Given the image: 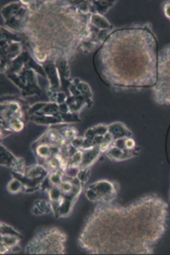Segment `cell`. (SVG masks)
I'll return each instance as SVG.
<instances>
[{
	"instance_id": "1",
	"label": "cell",
	"mask_w": 170,
	"mask_h": 255,
	"mask_svg": "<svg viewBox=\"0 0 170 255\" xmlns=\"http://www.w3.org/2000/svg\"><path fill=\"white\" fill-rule=\"evenodd\" d=\"M168 204L150 194L129 205L98 203L78 238L89 254H152L168 227Z\"/></svg>"
},
{
	"instance_id": "2",
	"label": "cell",
	"mask_w": 170,
	"mask_h": 255,
	"mask_svg": "<svg viewBox=\"0 0 170 255\" xmlns=\"http://www.w3.org/2000/svg\"><path fill=\"white\" fill-rule=\"evenodd\" d=\"M158 41L150 23L114 29L97 51L102 81L115 90H143L157 83Z\"/></svg>"
},
{
	"instance_id": "3",
	"label": "cell",
	"mask_w": 170,
	"mask_h": 255,
	"mask_svg": "<svg viewBox=\"0 0 170 255\" xmlns=\"http://www.w3.org/2000/svg\"><path fill=\"white\" fill-rule=\"evenodd\" d=\"M29 6L23 35L39 64L57 59L71 61L88 36L90 15L71 0H21Z\"/></svg>"
},
{
	"instance_id": "4",
	"label": "cell",
	"mask_w": 170,
	"mask_h": 255,
	"mask_svg": "<svg viewBox=\"0 0 170 255\" xmlns=\"http://www.w3.org/2000/svg\"><path fill=\"white\" fill-rule=\"evenodd\" d=\"M66 233L57 227L38 229L28 242L24 252L26 254H65Z\"/></svg>"
},
{
	"instance_id": "5",
	"label": "cell",
	"mask_w": 170,
	"mask_h": 255,
	"mask_svg": "<svg viewBox=\"0 0 170 255\" xmlns=\"http://www.w3.org/2000/svg\"><path fill=\"white\" fill-rule=\"evenodd\" d=\"M154 102L170 106V43L158 52L157 83L152 88Z\"/></svg>"
},
{
	"instance_id": "6",
	"label": "cell",
	"mask_w": 170,
	"mask_h": 255,
	"mask_svg": "<svg viewBox=\"0 0 170 255\" xmlns=\"http://www.w3.org/2000/svg\"><path fill=\"white\" fill-rule=\"evenodd\" d=\"M30 105L22 96L17 95H4L1 96V104H0V115L1 123L7 124L11 120L20 119L27 124L30 122L29 109Z\"/></svg>"
},
{
	"instance_id": "7",
	"label": "cell",
	"mask_w": 170,
	"mask_h": 255,
	"mask_svg": "<svg viewBox=\"0 0 170 255\" xmlns=\"http://www.w3.org/2000/svg\"><path fill=\"white\" fill-rule=\"evenodd\" d=\"M120 185L116 181L101 179L85 187V197L91 203H113L117 198Z\"/></svg>"
},
{
	"instance_id": "8",
	"label": "cell",
	"mask_w": 170,
	"mask_h": 255,
	"mask_svg": "<svg viewBox=\"0 0 170 255\" xmlns=\"http://www.w3.org/2000/svg\"><path fill=\"white\" fill-rule=\"evenodd\" d=\"M29 14V6L20 1L10 2L1 8V15L5 28L17 33H23Z\"/></svg>"
},
{
	"instance_id": "9",
	"label": "cell",
	"mask_w": 170,
	"mask_h": 255,
	"mask_svg": "<svg viewBox=\"0 0 170 255\" xmlns=\"http://www.w3.org/2000/svg\"><path fill=\"white\" fill-rule=\"evenodd\" d=\"M38 73L32 68H25L17 74H7L6 77L21 91L22 97L39 96L42 90L37 81Z\"/></svg>"
},
{
	"instance_id": "10",
	"label": "cell",
	"mask_w": 170,
	"mask_h": 255,
	"mask_svg": "<svg viewBox=\"0 0 170 255\" xmlns=\"http://www.w3.org/2000/svg\"><path fill=\"white\" fill-rule=\"evenodd\" d=\"M25 68H32L38 73V75H40L43 78H46V74H45V71H44L42 65L36 62L32 53L30 52L28 47H26L24 52L17 59L13 60L3 70H1V73L5 74V75L17 74Z\"/></svg>"
},
{
	"instance_id": "11",
	"label": "cell",
	"mask_w": 170,
	"mask_h": 255,
	"mask_svg": "<svg viewBox=\"0 0 170 255\" xmlns=\"http://www.w3.org/2000/svg\"><path fill=\"white\" fill-rule=\"evenodd\" d=\"M71 181L74 184V188L72 189L71 193L61 195L57 209L54 211V215L56 218H65L69 217L72 214L74 206L76 202L78 201V198L80 197L84 188V185L78 178L71 179Z\"/></svg>"
},
{
	"instance_id": "12",
	"label": "cell",
	"mask_w": 170,
	"mask_h": 255,
	"mask_svg": "<svg viewBox=\"0 0 170 255\" xmlns=\"http://www.w3.org/2000/svg\"><path fill=\"white\" fill-rule=\"evenodd\" d=\"M0 164L10 169L12 172L18 173H25L27 168L24 157L15 156L2 144H0Z\"/></svg>"
},
{
	"instance_id": "13",
	"label": "cell",
	"mask_w": 170,
	"mask_h": 255,
	"mask_svg": "<svg viewBox=\"0 0 170 255\" xmlns=\"http://www.w3.org/2000/svg\"><path fill=\"white\" fill-rule=\"evenodd\" d=\"M42 67L46 74V79H48L49 86L46 87V94L48 97L53 94L60 91V79L59 74L56 65L55 61H48L42 64Z\"/></svg>"
},
{
	"instance_id": "14",
	"label": "cell",
	"mask_w": 170,
	"mask_h": 255,
	"mask_svg": "<svg viewBox=\"0 0 170 255\" xmlns=\"http://www.w3.org/2000/svg\"><path fill=\"white\" fill-rule=\"evenodd\" d=\"M56 65L59 74V79H60V91L65 92L68 96L70 95L69 93V88L72 84L73 79L71 78V69L69 66V62L66 59H57L55 61Z\"/></svg>"
},
{
	"instance_id": "15",
	"label": "cell",
	"mask_w": 170,
	"mask_h": 255,
	"mask_svg": "<svg viewBox=\"0 0 170 255\" xmlns=\"http://www.w3.org/2000/svg\"><path fill=\"white\" fill-rule=\"evenodd\" d=\"M22 238V235H1L0 237V253L8 254L19 252L21 250L20 243Z\"/></svg>"
},
{
	"instance_id": "16",
	"label": "cell",
	"mask_w": 170,
	"mask_h": 255,
	"mask_svg": "<svg viewBox=\"0 0 170 255\" xmlns=\"http://www.w3.org/2000/svg\"><path fill=\"white\" fill-rule=\"evenodd\" d=\"M31 149L34 152L37 163L38 164H42L43 162H45L46 159L50 158L51 156H53L54 154H57L60 153V148L59 147H53L46 143H38L36 141H34L31 145Z\"/></svg>"
},
{
	"instance_id": "17",
	"label": "cell",
	"mask_w": 170,
	"mask_h": 255,
	"mask_svg": "<svg viewBox=\"0 0 170 255\" xmlns=\"http://www.w3.org/2000/svg\"><path fill=\"white\" fill-rule=\"evenodd\" d=\"M140 151H141V147H136L133 150H129L125 147L120 148L113 144L112 147L108 150L105 154L108 158L111 159V161H113V162H123V161H126V159L131 158V157L137 156L138 153H140Z\"/></svg>"
},
{
	"instance_id": "18",
	"label": "cell",
	"mask_w": 170,
	"mask_h": 255,
	"mask_svg": "<svg viewBox=\"0 0 170 255\" xmlns=\"http://www.w3.org/2000/svg\"><path fill=\"white\" fill-rule=\"evenodd\" d=\"M26 176L34 181L37 184H42V182L49 177L50 172L46 170V168L43 165L40 164H35V165H31L26 168V171L24 173Z\"/></svg>"
},
{
	"instance_id": "19",
	"label": "cell",
	"mask_w": 170,
	"mask_h": 255,
	"mask_svg": "<svg viewBox=\"0 0 170 255\" xmlns=\"http://www.w3.org/2000/svg\"><path fill=\"white\" fill-rule=\"evenodd\" d=\"M108 133H110L112 135L114 140L132 137L131 131L121 122H115L108 125Z\"/></svg>"
},
{
	"instance_id": "20",
	"label": "cell",
	"mask_w": 170,
	"mask_h": 255,
	"mask_svg": "<svg viewBox=\"0 0 170 255\" xmlns=\"http://www.w3.org/2000/svg\"><path fill=\"white\" fill-rule=\"evenodd\" d=\"M100 146H95L89 149H82V161L80 168H91L102 155Z\"/></svg>"
},
{
	"instance_id": "21",
	"label": "cell",
	"mask_w": 170,
	"mask_h": 255,
	"mask_svg": "<svg viewBox=\"0 0 170 255\" xmlns=\"http://www.w3.org/2000/svg\"><path fill=\"white\" fill-rule=\"evenodd\" d=\"M53 212V206L50 200L48 199H38L34 201L32 207H31V213L35 216H42L50 214Z\"/></svg>"
},
{
	"instance_id": "22",
	"label": "cell",
	"mask_w": 170,
	"mask_h": 255,
	"mask_svg": "<svg viewBox=\"0 0 170 255\" xmlns=\"http://www.w3.org/2000/svg\"><path fill=\"white\" fill-rule=\"evenodd\" d=\"M72 82L77 88H78V90L80 91V93L82 94V96L86 100L87 107L90 108L92 106V104H94V94H92V91H91V88L89 87V85L87 83L81 81V79L78 77L73 78Z\"/></svg>"
},
{
	"instance_id": "23",
	"label": "cell",
	"mask_w": 170,
	"mask_h": 255,
	"mask_svg": "<svg viewBox=\"0 0 170 255\" xmlns=\"http://www.w3.org/2000/svg\"><path fill=\"white\" fill-rule=\"evenodd\" d=\"M30 122H33L37 125L41 126H54V125H58V124H64L63 120L60 118V114L58 113L56 116H38V115H33L30 117Z\"/></svg>"
},
{
	"instance_id": "24",
	"label": "cell",
	"mask_w": 170,
	"mask_h": 255,
	"mask_svg": "<svg viewBox=\"0 0 170 255\" xmlns=\"http://www.w3.org/2000/svg\"><path fill=\"white\" fill-rule=\"evenodd\" d=\"M92 6V14L99 13L105 15L110 8H112L117 1H109V0H90Z\"/></svg>"
},
{
	"instance_id": "25",
	"label": "cell",
	"mask_w": 170,
	"mask_h": 255,
	"mask_svg": "<svg viewBox=\"0 0 170 255\" xmlns=\"http://www.w3.org/2000/svg\"><path fill=\"white\" fill-rule=\"evenodd\" d=\"M89 24L97 27L100 30H114L113 25H111V23L104 15H101L99 13H94L90 15Z\"/></svg>"
},
{
	"instance_id": "26",
	"label": "cell",
	"mask_w": 170,
	"mask_h": 255,
	"mask_svg": "<svg viewBox=\"0 0 170 255\" xmlns=\"http://www.w3.org/2000/svg\"><path fill=\"white\" fill-rule=\"evenodd\" d=\"M48 199L50 200V202L52 203V206H53V213L54 211L57 209V207L59 203V200L61 198V195H63V193H61V190L59 189L58 186H54L53 188H51L48 193Z\"/></svg>"
},
{
	"instance_id": "27",
	"label": "cell",
	"mask_w": 170,
	"mask_h": 255,
	"mask_svg": "<svg viewBox=\"0 0 170 255\" xmlns=\"http://www.w3.org/2000/svg\"><path fill=\"white\" fill-rule=\"evenodd\" d=\"M58 113H59L58 104L57 102L50 101V102H46L44 107L35 115H38V116H56Z\"/></svg>"
},
{
	"instance_id": "28",
	"label": "cell",
	"mask_w": 170,
	"mask_h": 255,
	"mask_svg": "<svg viewBox=\"0 0 170 255\" xmlns=\"http://www.w3.org/2000/svg\"><path fill=\"white\" fill-rule=\"evenodd\" d=\"M23 188H24L23 183L15 177H12L6 184V190L11 195H17L22 193Z\"/></svg>"
},
{
	"instance_id": "29",
	"label": "cell",
	"mask_w": 170,
	"mask_h": 255,
	"mask_svg": "<svg viewBox=\"0 0 170 255\" xmlns=\"http://www.w3.org/2000/svg\"><path fill=\"white\" fill-rule=\"evenodd\" d=\"M80 171V168L79 167H76V166H68L64 173H63V177H64V180H71V179H74V178H77V176H78V173Z\"/></svg>"
},
{
	"instance_id": "30",
	"label": "cell",
	"mask_w": 170,
	"mask_h": 255,
	"mask_svg": "<svg viewBox=\"0 0 170 255\" xmlns=\"http://www.w3.org/2000/svg\"><path fill=\"white\" fill-rule=\"evenodd\" d=\"M60 114V118L63 120L64 124H72V123H80L81 119L79 114L77 113H68V114Z\"/></svg>"
},
{
	"instance_id": "31",
	"label": "cell",
	"mask_w": 170,
	"mask_h": 255,
	"mask_svg": "<svg viewBox=\"0 0 170 255\" xmlns=\"http://www.w3.org/2000/svg\"><path fill=\"white\" fill-rule=\"evenodd\" d=\"M49 180L54 186H59L60 183L63 182L64 177H63V172H54L50 173L49 175Z\"/></svg>"
},
{
	"instance_id": "32",
	"label": "cell",
	"mask_w": 170,
	"mask_h": 255,
	"mask_svg": "<svg viewBox=\"0 0 170 255\" xmlns=\"http://www.w3.org/2000/svg\"><path fill=\"white\" fill-rule=\"evenodd\" d=\"M0 234H1V235H4V234L22 235L21 233H19L17 230H14L12 227L7 225V223H5L4 221H1V223H0Z\"/></svg>"
},
{
	"instance_id": "33",
	"label": "cell",
	"mask_w": 170,
	"mask_h": 255,
	"mask_svg": "<svg viewBox=\"0 0 170 255\" xmlns=\"http://www.w3.org/2000/svg\"><path fill=\"white\" fill-rule=\"evenodd\" d=\"M81 161H82V150H78L69 159L68 166H76L80 168Z\"/></svg>"
},
{
	"instance_id": "34",
	"label": "cell",
	"mask_w": 170,
	"mask_h": 255,
	"mask_svg": "<svg viewBox=\"0 0 170 255\" xmlns=\"http://www.w3.org/2000/svg\"><path fill=\"white\" fill-rule=\"evenodd\" d=\"M89 176H90V168H80V171L78 173L77 178H78L81 181V183L85 186V184L89 179Z\"/></svg>"
},
{
	"instance_id": "35",
	"label": "cell",
	"mask_w": 170,
	"mask_h": 255,
	"mask_svg": "<svg viewBox=\"0 0 170 255\" xmlns=\"http://www.w3.org/2000/svg\"><path fill=\"white\" fill-rule=\"evenodd\" d=\"M91 129L97 136H105L108 133V125L99 124V125L91 127Z\"/></svg>"
},
{
	"instance_id": "36",
	"label": "cell",
	"mask_w": 170,
	"mask_h": 255,
	"mask_svg": "<svg viewBox=\"0 0 170 255\" xmlns=\"http://www.w3.org/2000/svg\"><path fill=\"white\" fill-rule=\"evenodd\" d=\"M58 187L63 194H69L74 188V184L71 180H63V182L60 183V185Z\"/></svg>"
},
{
	"instance_id": "37",
	"label": "cell",
	"mask_w": 170,
	"mask_h": 255,
	"mask_svg": "<svg viewBox=\"0 0 170 255\" xmlns=\"http://www.w3.org/2000/svg\"><path fill=\"white\" fill-rule=\"evenodd\" d=\"M83 143H84V137L82 136H78L77 138H75L73 141H72V143L71 144L74 146V147H76L77 149H79V150H81L82 149V147H83Z\"/></svg>"
},
{
	"instance_id": "38",
	"label": "cell",
	"mask_w": 170,
	"mask_h": 255,
	"mask_svg": "<svg viewBox=\"0 0 170 255\" xmlns=\"http://www.w3.org/2000/svg\"><path fill=\"white\" fill-rule=\"evenodd\" d=\"M165 148H166V157L167 161L170 164V126L168 128V131L166 134V144H165Z\"/></svg>"
},
{
	"instance_id": "39",
	"label": "cell",
	"mask_w": 170,
	"mask_h": 255,
	"mask_svg": "<svg viewBox=\"0 0 170 255\" xmlns=\"http://www.w3.org/2000/svg\"><path fill=\"white\" fill-rule=\"evenodd\" d=\"M124 145L129 150H133V149H135L137 147L136 146V142H135V140L132 137H128V138L124 139Z\"/></svg>"
},
{
	"instance_id": "40",
	"label": "cell",
	"mask_w": 170,
	"mask_h": 255,
	"mask_svg": "<svg viewBox=\"0 0 170 255\" xmlns=\"http://www.w3.org/2000/svg\"><path fill=\"white\" fill-rule=\"evenodd\" d=\"M163 12L165 17L170 20V1H167L163 4Z\"/></svg>"
},
{
	"instance_id": "41",
	"label": "cell",
	"mask_w": 170,
	"mask_h": 255,
	"mask_svg": "<svg viewBox=\"0 0 170 255\" xmlns=\"http://www.w3.org/2000/svg\"><path fill=\"white\" fill-rule=\"evenodd\" d=\"M58 107H59V113H61V114H68V113H70V109H69V106H68L67 103L59 104Z\"/></svg>"
},
{
	"instance_id": "42",
	"label": "cell",
	"mask_w": 170,
	"mask_h": 255,
	"mask_svg": "<svg viewBox=\"0 0 170 255\" xmlns=\"http://www.w3.org/2000/svg\"><path fill=\"white\" fill-rule=\"evenodd\" d=\"M169 200H170V190H169Z\"/></svg>"
}]
</instances>
